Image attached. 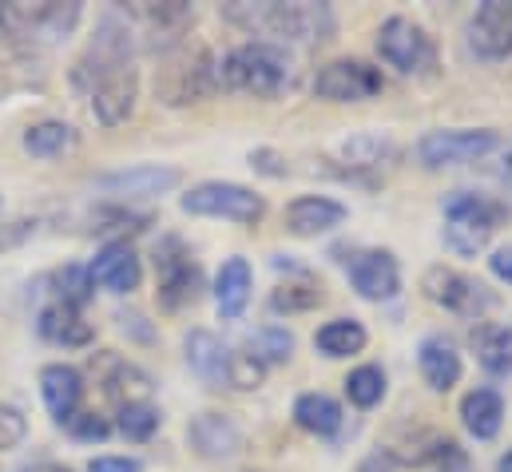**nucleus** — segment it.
<instances>
[{
	"label": "nucleus",
	"instance_id": "obj_1",
	"mask_svg": "<svg viewBox=\"0 0 512 472\" xmlns=\"http://www.w3.org/2000/svg\"><path fill=\"white\" fill-rule=\"evenodd\" d=\"M76 80L84 84L92 112L104 127H120L135 112L139 76L131 68V32L120 16H108L100 24V36L92 40L88 56L76 68Z\"/></svg>",
	"mask_w": 512,
	"mask_h": 472
},
{
	"label": "nucleus",
	"instance_id": "obj_2",
	"mask_svg": "<svg viewBox=\"0 0 512 472\" xmlns=\"http://www.w3.org/2000/svg\"><path fill=\"white\" fill-rule=\"evenodd\" d=\"M219 84L255 100H274L290 88V60L278 44H243L235 52H227V60L219 64Z\"/></svg>",
	"mask_w": 512,
	"mask_h": 472
},
{
	"label": "nucleus",
	"instance_id": "obj_3",
	"mask_svg": "<svg viewBox=\"0 0 512 472\" xmlns=\"http://www.w3.org/2000/svg\"><path fill=\"white\" fill-rule=\"evenodd\" d=\"M227 20L298 44H318L334 32V12L326 4H227Z\"/></svg>",
	"mask_w": 512,
	"mask_h": 472
},
{
	"label": "nucleus",
	"instance_id": "obj_4",
	"mask_svg": "<svg viewBox=\"0 0 512 472\" xmlns=\"http://www.w3.org/2000/svg\"><path fill=\"white\" fill-rule=\"evenodd\" d=\"M441 211H445V246L461 258L485 250L493 231L505 219V207H497L485 195H469V191H453L441 203Z\"/></svg>",
	"mask_w": 512,
	"mask_h": 472
},
{
	"label": "nucleus",
	"instance_id": "obj_5",
	"mask_svg": "<svg viewBox=\"0 0 512 472\" xmlns=\"http://www.w3.org/2000/svg\"><path fill=\"white\" fill-rule=\"evenodd\" d=\"M80 24V4H0V32L28 48H52Z\"/></svg>",
	"mask_w": 512,
	"mask_h": 472
},
{
	"label": "nucleus",
	"instance_id": "obj_6",
	"mask_svg": "<svg viewBox=\"0 0 512 472\" xmlns=\"http://www.w3.org/2000/svg\"><path fill=\"white\" fill-rule=\"evenodd\" d=\"M179 207L187 215L231 219V223H243V227H255L258 219L266 215L262 195H255L251 187H239V183H199L179 199Z\"/></svg>",
	"mask_w": 512,
	"mask_h": 472
},
{
	"label": "nucleus",
	"instance_id": "obj_7",
	"mask_svg": "<svg viewBox=\"0 0 512 472\" xmlns=\"http://www.w3.org/2000/svg\"><path fill=\"white\" fill-rule=\"evenodd\" d=\"M421 290H425L429 302L445 306L449 314L477 318V322L497 306V298H493V290L485 282H477V278H469L461 270H449V266H429L425 278H421Z\"/></svg>",
	"mask_w": 512,
	"mask_h": 472
},
{
	"label": "nucleus",
	"instance_id": "obj_8",
	"mask_svg": "<svg viewBox=\"0 0 512 472\" xmlns=\"http://www.w3.org/2000/svg\"><path fill=\"white\" fill-rule=\"evenodd\" d=\"M378 52L389 68H397L401 76H425L437 68V48L425 36L421 24H413L409 16H389L378 32Z\"/></svg>",
	"mask_w": 512,
	"mask_h": 472
},
{
	"label": "nucleus",
	"instance_id": "obj_9",
	"mask_svg": "<svg viewBox=\"0 0 512 472\" xmlns=\"http://www.w3.org/2000/svg\"><path fill=\"white\" fill-rule=\"evenodd\" d=\"M497 147V131L489 127H449V131H429L417 143V159L429 171L441 167H461V163H477Z\"/></svg>",
	"mask_w": 512,
	"mask_h": 472
},
{
	"label": "nucleus",
	"instance_id": "obj_10",
	"mask_svg": "<svg viewBox=\"0 0 512 472\" xmlns=\"http://www.w3.org/2000/svg\"><path fill=\"white\" fill-rule=\"evenodd\" d=\"M382 88V72L370 68L366 60H334L314 76V96L334 100V104H362V100L382 96Z\"/></svg>",
	"mask_w": 512,
	"mask_h": 472
},
{
	"label": "nucleus",
	"instance_id": "obj_11",
	"mask_svg": "<svg viewBox=\"0 0 512 472\" xmlns=\"http://www.w3.org/2000/svg\"><path fill=\"white\" fill-rule=\"evenodd\" d=\"M346 274L366 302H389L401 290V270L389 250H354L346 258Z\"/></svg>",
	"mask_w": 512,
	"mask_h": 472
},
{
	"label": "nucleus",
	"instance_id": "obj_12",
	"mask_svg": "<svg viewBox=\"0 0 512 472\" xmlns=\"http://www.w3.org/2000/svg\"><path fill=\"white\" fill-rule=\"evenodd\" d=\"M469 48L481 60H505L512 52V0H485L469 20Z\"/></svg>",
	"mask_w": 512,
	"mask_h": 472
},
{
	"label": "nucleus",
	"instance_id": "obj_13",
	"mask_svg": "<svg viewBox=\"0 0 512 472\" xmlns=\"http://www.w3.org/2000/svg\"><path fill=\"white\" fill-rule=\"evenodd\" d=\"M155 266H159V302L167 310H179V306L195 302L203 278H199V266L191 262V254L175 238L163 246V254L155 258Z\"/></svg>",
	"mask_w": 512,
	"mask_h": 472
},
{
	"label": "nucleus",
	"instance_id": "obj_14",
	"mask_svg": "<svg viewBox=\"0 0 512 472\" xmlns=\"http://www.w3.org/2000/svg\"><path fill=\"white\" fill-rule=\"evenodd\" d=\"M183 183L179 167H159V163H143V167H128V171H116V175H100L96 187L100 191H112V195H128V199H155V195H167Z\"/></svg>",
	"mask_w": 512,
	"mask_h": 472
},
{
	"label": "nucleus",
	"instance_id": "obj_15",
	"mask_svg": "<svg viewBox=\"0 0 512 472\" xmlns=\"http://www.w3.org/2000/svg\"><path fill=\"white\" fill-rule=\"evenodd\" d=\"M40 397H44L48 413H52L60 425H68V421L76 417L80 401H84V377H80V369H76V365H64V361L44 365V369H40Z\"/></svg>",
	"mask_w": 512,
	"mask_h": 472
},
{
	"label": "nucleus",
	"instance_id": "obj_16",
	"mask_svg": "<svg viewBox=\"0 0 512 472\" xmlns=\"http://www.w3.org/2000/svg\"><path fill=\"white\" fill-rule=\"evenodd\" d=\"M88 274H92L96 286H104V290H112V294H131V290L139 286V278H143V266H139V254L131 250L128 242H108V246L92 258Z\"/></svg>",
	"mask_w": 512,
	"mask_h": 472
},
{
	"label": "nucleus",
	"instance_id": "obj_17",
	"mask_svg": "<svg viewBox=\"0 0 512 472\" xmlns=\"http://www.w3.org/2000/svg\"><path fill=\"white\" fill-rule=\"evenodd\" d=\"M346 207L338 199H326V195H302L286 207V227L290 235L298 238H318V235H330L334 227L346 223Z\"/></svg>",
	"mask_w": 512,
	"mask_h": 472
},
{
	"label": "nucleus",
	"instance_id": "obj_18",
	"mask_svg": "<svg viewBox=\"0 0 512 472\" xmlns=\"http://www.w3.org/2000/svg\"><path fill=\"white\" fill-rule=\"evenodd\" d=\"M187 441H191V449H195L199 457L223 461V457L239 453L243 433H239V425H235L231 417H223V413H199V417L187 425Z\"/></svg>",
	"mask_w": 512,
	"mask_h": 472
},
{
	"label": "nucleus",
	"instance_id": "obj_19",
	"mask_svg": "<svg viewBox=\"0 0 512 472\" xmlns=\"http://www.w3.org/2000/svg\"><path fill=\"white\" fill-rule=\"evenodd\" d=\"M417 365H421V377H425V385H429L433 393H449V389L461 381V369H465L457 346H453L445 334H433V338L421 342Z\"/></svg>",
	"mask_w": 512,
	"mask_h": 472
},
{
	"label": "nucleus",
	"instance_id": "obj_20",
	"mask_svg": "<svg viewBox=\"0 0 512 472\" xmlns=\"http://www.w3.org/2000/svg\"><path fill=\"white\" fill-rule=\"evenodd\" d=\"M231 346H223L211 330H191L187 334V361H191V369L199 373V381H207V385H215V389H223L227 385V377H231Z\"/></svg>",
	"mask_w": 512,
	"mask_h": 472
},
{
	"label": "nucleus",
	"instance_id": "obj_21",
	"mask_svg": "<svg viewBox=\"0 0 512 472\" xmlns=\"http://www.w3.org/2000/svg\"><path fill=\"white\" fill-rule=\"evenodd\" d=\"M251 290H255V274H251V262L247 258H227L219 278H215V306L227 322L243 318L247 302H251Z\"/></svg>",
	"mask_w": 512,
	"mask_h": 472
},
{
	"label": "nucleus",
	"instance_id": "obj_22",
	"mask_svg": "<svg viewBox=\"0 0 512 472\" xmlns=\"http://www.w3.org/2000/svg\"><path fill=\"white\" fill-rule=\"evenodd\" d=\"M461 421L477 441H493L505 425V401L497 389H473L461 401Z\"/></svg>",
	"mask_w": 512,
	"mask_h": 472
},
{
	"label": "nucleus",
	"instance_id": "obj_23",
	"mask_svg": "<svg viewBox=\"0 0 512 472\" xmlns=\"http://www.w3.org/2000/svg\"><path fill=\"white\" fill-rule=\"evenodd\" d=\"M36 326H40V334H44L48 342H56V346H88V342H92V326L80 318V310H72V306H64V302L44 306Z\"/></svg>",
	"mask_w": 512,
	"mask_h": 472
},
{
	"label": "nucleus",
	"instance_id": "obj_24",
	"mask_svg": "<svg viewBox=\"0 0 512 472\" xmlns=\"http://www.w3.org/2000/svg\"><path fill=\"white\" fill-rule=\"evenodd\" d=\"M76 143H80L76 127L60 123V119H44L24 131V151L32 159H64L68 151H76Z\"/></svg>",
	"mask_w": 512,
	"mask_h": 472
},
{
	"label": "nucleus",
	"instance_id": "obj_25",
	"mask_svg": "<svg viewBox=\"0 0 512 472\" xmlns=\"http://www.w3.org/2000/svg\"><path fill=\"white\" fill-rule=\"evenodd\" d=\"M294 421L314 437H334L342 429V405L330 393H302L294 401Z\"/></svg>",
	"mask_w": 512,
	"mask_h": 472
},
{
	"label": "nucleus",
	"instance_id": "obj_26",
	"mask_svg": "<svg viewBox=\"0 0 512 472\" xmlns=\"http://www.w3.org/2000/svg\"><path fill=\"white\" fill-rule=\"evenodd\" d=\"M473 350H477V361H481L489 373H497V377L512 373V330L509 326L481 322V326L473 330Z\"/></svg>",
	"mask_w": 512,
	"mask_h": 472
},
{
	"label": "nucleus",
	"instance_id": "obj_27",
	"mask_svg": "<svg viewBox=\"0 0 512 472\" xmlns=\"http://www.w3.org/2000/svg\"><path fill=\"white\" fill-rule=\"evenodd\" d=\"M366 342H370V334H366V326H362L358 318H334V322H326V326L314 334L318 354H326V357L362 354Z\"/></svg>",
	"mask_w": 512,
	"mask_h": 472
},
{
	"label": "nucleus",
	"instance_id": "obj_28",
	"mask_svg": "<svg viewBox=\"0 0 512 472\" xmlns=\"http://www.w3.org/2000/svg\"><path fill=\"white\" fill-rule=\"evenodd\" d=\"M346 397H350L358 409H374L385 397V373L378 365H358V369L346 377Z\"/></svg>",
	"mask_w": 512,
	"mask_h": 472
},
{
	"label": "nucleus",
	"instance_id": "obj_29",
	"mask_svg": "<svg viewBox=\"0 0 512 472\" xmlns=\"http://www.w3.org/2000/svg\"><path fill=\"white\" fill-rule=\"evenodd\" d=\"M159 409L151 405V401H128L124 409H120V433L128 437V441H147V437H155V429H159Z\"/></svg>",
	"mask_w": 512,
	"mask_h": 472
},
{
	"label": "nucleus",
	"instance_id": "obj_30",
	"mask_svg": "<svg viewBox=\"0 0 512 472\" xmlns=\"http://www.w3.org/2000/svg\"><path fill=\"white\" fill-rule=\"evenodd\" d=\"M92 290H96V282H92L88 266H64L56 274V302H64L72 310H80L92 298Z\"/></svg>",
	"mask_w": 512,
	"mask_h": 472
},
{
	"label": "nucleus",
	"instance_id": "obj_31",
	"mask_svg": "<svg viewBox=\"0 0 512 472\" xmlns=\"http://www.w3.org/2000/svg\"><path fill=\"white\" fill-rule=\"evenodd\" d=\"M294 354V338L286 334V330H278V326H270V330H262L258 334V354H251L255 361H286V357Z\"/></svg>",
	"mask_w": 512,
	"mask_h": 472
},
{
	"label": "nucleus",
	"instance_id": "obj_32",
	"mask_svg": "<svg viewBox=\"0 0 512 472\" xmlns=\"http://www.w3.org/2000/svg\"><path fill=\"white\" fill-rule=\"evenodd\" d=\"M306 282H310V278H306ZM306 282H302V286H306ZM302 286H282V290L270 298V306H274V310H286V314L318 306V302H322V290H306V294H298Z\"/></svg>",
	"mask_w": 512,
	"mask_h": 472
},
{
	"label": "nucleus",
	"instance_id": "obj_33",
	"mask_svg": "<svg viewBox=\"0 0 512 472\" xmlns=\"http://www.w3.org/2000/svg\"><path fill=\"white\" fill-rule=\"evenodd\" d=\"M24 433H28L24 413H20L16 405H0V453H4V449H16V445L24 441Z\"/></svg>",
	"mask_w": 512,
	"mask_h": 472
},
{
	"label": "nucleus",
	"instance_id": "obj_34",
	"mask_svg": "<svg viewBox=\"0 0 512 472\" xmlns=\"http://www.w3.org/2000/svg\"><path fill=\"white\" fill-rule=\"evenodd\" d=\"M68 429H72L76 441H104V437L112 433L108 417H100V413H76V417L68 421Z\"/></svg>",
	"mask_w": 512,
	"mask_h": 472
},
{
	"label": "nucleus",
	"instance_id": "obj_35",
	"mask_svg": "<svg viewBox=\"0 0 512 472\" xmlns=\"http://www.w3.org/2000/svg\"><path fill=\"white\" fill-rule=\"evenodd\" d=\"M437 461H441V472H473L469 457L453 441H437Z\"/></svg>",
	"mask_w": 512,
	"mask_h": 472
},
{
	"label": "nucleus",
	"instance_id": "obj_36",
	"mask_svg": "<svg viewBox=\"0 0 512 472\" xmlns=\"http://www.w3.org/2000/svg\"><path fill=\"white\" fill-rule=\"evenodd\" d=\"M88 472H143V461L135 457H96Z\"/></svg>",
	"mask_w": 512,
	"mask_h": 472
},
{
	"label": "nucleus",
	"instance_id": "obj_37",
	"mask_svg": "<svg viewBox=\"0 0 512 472\" xmlns=\"http://www.w3.org/2000/svg\"><path fill=\"white\" fill-rule=\"evenodd\" d=\"M489 270H493L501 282H512V246H501V250L489 258Z\"/></svg>",
	"mask_w": 512,
	"mask_h": 472
},
{
	"label": "nucleus",
	"instance_id": "obj_38",
	"mask_svg": "<svg viewBox=\"0 0 512 472\" xmlns=\"http://www.w3.org/2000/svg\"><path fill=\"white\" fill-rule=\"evenodd\" d=\"M393 465H397V461H393V453L382 449V453H374V457L362 465V472H393Z\"/></svg>",
	"mask_w": 512,
	"mask_h": 472
},
{
	"label": "nucleus",
	"instance_id": "obj_39",
	"mask_svg": "<svg viewBox=\"0 0 512 472\" xmlns=\"http://www.w3.org/2000/svg\"><path fill=\"white\" fill-rule=\"evenodd\" d=\"M28 235V223H16V231H8V235H0V246H8V242H16V238Z\"/></svg>",
	"mask_w": 512,
	"mask_h": 472
},
{
	"label": "nucleus",
	"instance_id": "obj_40",
	"mask_svg": "<svg viewBox=\"0 0 512 472\" xmlns=\"http://www.w3.org/2000/svg\"><path fill=\"white\" fill-rule=\"evenodd\" d=\"M20 472H72V469H64V465H48V461H40V465H28V469H20Z\"/></svg>",
	"mask_w": 512,
	"mask_h": 472
},
{
	"label": "nucleus",
	"instance_id": "obj_41",
	"mask_svg": "<svg viewBox=\"0 0 512 472\" xmlns=\"http://www.w3.org/2000/svg\"><path fill=\"white\" fill-rule=\"evenodd\" d=\"M497 472H512V449L501 457V465H497Z\"/></svg>",
	"mask_w": 512,
	"mask_h": 472
}]
</instances>
